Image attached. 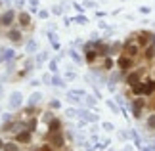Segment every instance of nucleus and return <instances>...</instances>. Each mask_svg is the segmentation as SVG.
Segmentation results:
<instances>
[{"mask_svg": "<svg viewBox=\"0 0 155 151\" xmlns=\"http://www.w3.org/2000/svg\"><path fill=\"white\" fill-rule=\"evenodd\" d=\"M144 109H146V98H144V96H136V100L132 101V115L136 119H142Z\"/></svg>", "mask_w": 155, "mask_h": 151, "instance_id": "nucleus-1", "label": "nucleus"}, {"mask_svg": "<svg viewBox=\"0 0 155 151\" xmlns=\"http://www.w3.org/2000/svg\"><path fill=\"white\" fill-rule=\"evenodd\" d=\"M123 52H125V56H130V58H136L138 54H140V46H138L134 40L128 38L125 44H123Z\"/></svg>", "mask_w": 155, "mask_h": 151, "instance_id": "nucleus-2", "label": "nucleus"}, {"mask_svg": "<svg viewBox=\"0 0 155 151\" xmlns=\"http://www.w3.org/2000/svg\"><path fill=\"white\" fill-rule=\"evenodd\" d=\"M151 31H140L134 38H136V44L140 46V48H147L149 46V40H151Z\"/></svg>", "mask_w": 155, "mask_h": 151, "instance_id": "nucleus-3", "label": "nucleus"}, {"mask_svg": "<svg viewBox=\"0 0 155 151\" xmlns=\"http://www.w3.org/2000/svg\"><path fill=\"white\" fill-rule=\"evenodd\" d=\"M125 82H126V84L128 86H136L138 84V82H142V69H138V71H130V73H128V75L125 77Z\"/></svg>", "mask_w": 155, "mask_h": 151, "instance_id": "nucleus-4", "label": "nucleus"}, {"mask_svg": "<svg viewBox=\"0 0 155 151\" xmlns=\"http://www.w3.org/2000/svg\"><path fill=\"white\" fill-rule=\"evenodd\" d=\"M117 65H119V69H121V71H130V69H132V65H134V58L123 54L121 58L117 59Z\"/></svg>", "mask_w": 155, "mask_h": 151, "instance_id": "nucleus-5", "label": "nucleus"}, {"mask_svg": "<svg viewBox=\"0 0 155 151\" xmlns=\"http://www.w3.org/2000/svg\"><path fill=\"white\" fill-rule=\"evenodd\" d=\"M15 19V12L14 10H6L4 14H0V27H10Z\"/></svg>", "mask_w": 155, "mask_h": 151, "instance_id": "nucleus-6", "label": "nucleus"}, {"mask_svg": "<svg viewBox=\"0 0 155 151\" xmlns=\"http://www.w3.org/2000/svg\"><path fill=\"white\" fill-rule=\"evenodd\" d=\"M48 140H50L52 147H61V145L65 143L63 134H61V132H48Z\"/></svg>", "mask_w": 155, "mask_h": 151, "instance_id": "nucleus-7", "label": "nucleus"}, {"mask_svg": "<svg viewBox=\"0 0 155 151\" xmlns=\"http://www.w3.org/2000/svg\"><path fill=\"white\" fill-rule=\"evenodd\" d=\"M21 103H23L21 92H12V94H10V109H19Z\"/></svg>", "mask_w": 155, "mask_h": 151, "instance_id": "nucleus-8", "label": "nucleus"}, {"mask_svg": "<svg viewBox=\"0 0 155 151\" xmlns=\"http://www.w3.org/2000/svg\"><path fill=\"white\" fill-rule=\"evenodd\" d=\"M15 142L17 143H31V132L29 130H21L15 134Z\"/></svg>", "mask_w": 155, "mask_h": 151, "instance_id": "nucleus-9", "label": "nucleus"}, {"mask_svg": "<svg viewBox=\"0 0 155 151\" xmlns=\"http://www.w3.org/2000/svg\"><path fill=\"white\" fill-rule=\"evenodd\" d=\"M17 21H19V25H21V27H29V25H31V14L21 12V14L17 15Z\"/></svg>", "mask_w": 155, "mask_h": 151, "instance_id": "nucleus-10", "label": "nucleus"}, {"mask_svg": "<svg viewBox=\"0 0 155 151\" xmlns=\"http://www.w3.org/2000/svg\"><path fill=\"white\" fill-rule=\"evenodd\" d=\"M79 117L84 119L86 122H96V121H98V115H94V113H90V111H86V109H84V111H79Z\"/></svg>", "mask_w": 155, "mask_h": 151, "instance_id": "nucleus-11", "label": "nucleus"}, {"mask_svg": "<svg viewBox=\"0 0 155 151\" xmlns=\"http://www.w3.org/2000/svg\"><path fill=\"white\" fill-rule=\"evenodd\" d=\"M14 50H8V48H2L0 50V59H4V61H14Z\"/></svg>", "mask_w": 155, "mask_h": 151, "instance_id": "nucleus-12", "label": "nucleus"}, {"mask_svg": "<svg viewBox=\"0 0 155 151\" xmlns=\"http://www.w3.org/2000/svg\"><path fill=\"white\" fill-rule=\"evenodd\" d=\"M134 96H146V82H138L136 86H132Z\"/></svg>", "mask_w": 155, "mask_h": 151, "instance_id": "nucleus-13", "label": "nucleus"}, {"mask_svg": "<svg viewBox=\"0 0 155 151\" xmlns=\"http://www.w3.org/2000/svg\"><path fill=\"white\" fill-rule=\"evenodd\" d=\"M6 36L12 40V42H19V40H21V31H19V29H12V31H8Z\"/></svg>", "mask_w": 155, "mask_h": 151, "instance_id": "nucleus-14", "label": "nucleus"}, {"mask_svg": "<svg viewBox=\"0 0 155 151\" xmlns=\"http://www.w3.org/2000/svg\"><path fill=\"white\" fill-rule=\"evenodd\" d=\"M59 128H61L59 119H52V121L48 122V132H59Z\"/></svg>", "mask_w": 155, "mask_h": 151, "instance_id": "nucleus-15", "label": "nucleus"}, {"mask_svg": "<svg viewBox=\"0 0 155 151\" xmlns=\"http://www.w3.org/2000/svg\"><path fill=\"white\" fill-rule=\"evenodd\" d=\"M40 98H42V94H40V92H33V94H31V98H29V107H35L40 101Z\"/></svg>", "mask_w": 155, "mask_h": 151, "instance_id": "nucleus-16", "label": "nucleus"}, {"mask_svg": "<svg viewBox=\"0 0 155 151\" xmlns=\"http://www.w3.org/2000/svg\"><path fill=\"white\" fill-rule=\"evenodd\" d=\"M155 58V46H147L146 52H144V59L146 61H151Z\"/></svg>", "mask_w": 155, "mask_h": 151, "instance_id": "nucleus-17", "label": "nucleus"}, {"mask_svg": "<svg viewBox=\"0 0 155 151\" xmlns=\"http://www.w3.org/2000/svg\"><path fill=\"white\" fill-rule=\"evenodd\" d=\"M2 151H19V143L17 142H8V143H4Z\"/></svg>", "mask_w": 155, "mask_h": 151, "instance_id": "nucleus-18", "label": "nucleus"}, {"mask_svg": "<svg viewBox=\"0 0 155 151\" xmlns=\"http://www.w3.org/2000/svg\"><path fill=\"white\" fill-rule=\"evenodd\" d=\"M96 100H98L96 96H84V100H82V101L86 103V107H88V109H94V105H96Z\"/></svg>", "mask_w": 155, "mask_h": 151, "instance_id": "nucleus-19", "label": "nucleus"}, {"mask_svg": "<svg viewBox=\"0 0 155 151\" xmlns=\"http://www.w3.org/2000/svg\"><path fill=\"white\" fill-rule=\"evenodd\" d=\"M25 50L29 52V54H35V52L38 50V44H37V40H29L27 46H25Z\"/></svg>", "mask_w": 155, "mask_h": 151, "instance_id": "nucleus-20", "label": "nucleus"}, {"mask_svg": "<svg viewBox=\"0 0 155 151\" xmlns=\"http://www.w3.org/2000/svg\"><path fill=\"white\" fill-rule=\"evenodd\" d=\"M155 94V80H146V96Z\"/></svg>", "mask_w": 155, "mask_h": 151, "instance_id": "nucleus-21", "label": "nucleus"}, {"mask_svg": "<svg viewBox=\"0 0 155 151\" xmlns=\"http://www.w3.org/2000/svg\"><path fill=\"white\" fill-rule=\"evenodd\" d=\"M146 126H147L149 130H153V132H155V113L147 115V119H146Z\"/></svg>", "mask_w": 155, "mask_h": 151, "instance_id": "nucleus-22", "label": "nucleus"}, {"mask_svg": "<svg viewBox=\"0 0 155 151\" xmlns=\"http://www.w3.org/2000/svg\"><path fill=\"white\" fill-rule=\"evenodd\" d=\"M96 59H98V52H96V50L86 52V63H94Z\"/></svg>", "mask_w": 155, "mask_h": 151, "instance_id": "nucleus-23", "label": "nucleus"}, {"mask_svg": "<svg viewBox=\"0 0 155 151\" xmlns=\"http://www.w3.org/2000/svg\"><path fill=\"white\" fill-rule=\"evenodd\" d=\"M121 50H123V44H121V42L111 44V46H109V56H113V54H119Z\"/></svg>", "mask_w": 155, "mask_h": 151, "instance_id": "nucleus-24", "label": "nucleus"}, {"mask_svg": "<svg viewBox=\"0 0 155 151\" xmlns=\"http://www.w3.org/2000/svg\"><path fill=\"white\" fill-rule=\"evenodd\" d=\"M46 59H48V52H40V54L37 56V59H35V61H37V65H42Z\"/></svg>", "mask_w": 155, "mask_h": 151, "instance_id": "nucleus-25", "label": "nucleus"}, {"mask_svg": "<svg viewBox=\"0 0 155 151\" xmlns=\"http://www.w3.org/2000/svg\"><path fill=\"white\" fill-rule=\"evenodd\" d=\"M52 84H54V86H65V80L63 79H59V77L58 75H56V73H54V77H52Z\"/></svg>", "mask_w": 155, "mask_h": 151, "instance_id": "nucleus-26", "label": "nucleus"}, {"mask_svg": "<svg viewBox=\"0 0 155 151\" xmlns=\"http://www.w3.org/2000/svg\"><path fill=\"white\" fill-rule=\"evenodd\" d=\"M107 107H109L111 113H121V107H119L115 101H111V100H107Z\"/></svg>", "mask_w": 155, "mask_h": 151, "instance_id": "nucleus-27", "label": "nucleus"}, {"mask_svg": "<svg viewBox=\"0 0 155 151\" xmlns=\"http://www.w3.org/2000/svg\"><path fill=\"white\" fill-rule=\"evenodd\" d=\"M25 126H27V130H29V132H33V130L37 128V121H35V119H31V121H27V122H25Z\"/></svg>", "mask_w": 155, "mask_h": 151, "instance_id": "nucleus-28", "label": "nucleus"}, {"mask_svg": "<svg viewBox=\"0 0 155 151\" xmlns=\"http://www.w3.org/2000/svg\"><path fill=\"white\" fill-rule=\"evenodd\" d=\"M119 138H121L123 142L128 140V138H130V130H121V132H119Z\"/></svg>", "mask_w": 155, "mask_h": 151, "instance_id": "nucleus-29", "label": "nucleus"}, {"mask_svg": "<svg viewBox=\"0 0 155 151\" xmlns=\"http://www.w3.org/2000/svg\"><path fill=\"white\" fill-rule=\"evenodd\" d=\"M111 67H113V59L107 56V58L103 59V69H111Z\"/></svg>", "mask_w": 155, "mask_h": 151, "instance_id": "nucleus-30", "label": "nucleus"}, {"mask_svg": "<svg viewBox=\"0 0 155 151\" xmlns=\"http://www.w3.org/2000/svg\"><path fill=\"white\" fill-rule=\"evenodd\" d=\"M69 56H71V58H73V59H75V63H82V61H81V56H79V54H77V52H75V50H69Z\"/></svg>", "mask_w": 155, "mask_h": 151, "instance_id": "nucleus-31", "label": "nucleus"}, {"mask_svg": "<svg viewBox=\"0 0 155 151\" xmlns=\"http://www.w3.org/2000/svg\"><path fill=\"white\" fill-rule=\"evenodd\" d=\"M75 79H77V73H73V71L65 73V80H75Z\"/></svg>", "mask_w": 155, "mask_h": 151, "instance_id": "nucleus-32", "label": "nucleus"}, {"mask_svg": "<svg viewBox=\"0 0 155 151\" xmlns=\"http://www.w3.org/2000/svg\"><path fill=\"white\" fill-rule=\"evenodd\" d=\"M48 107H50V109H59V107H61V103H59V100H52Z\"/></svg>", "mask_w": 155, "mask_h": 151, "instance_id": "nucleus-33", "label": "nucleus"}, {"mask_svg": "<svg viewBox=\"0 0 155 151\" xmlns=\"http://www.w3.org/2000/svg\"><path fill=\"white\" fill-rule=\"evenodd\" d=\"M65 115L67 117H79V111H77V109H67Z\"/></svg>", "mask_w": 155, "mask_h": 151, "instance_id": "nucleus-34", "label": "nucleus"}, {"mask_svg": "<svg viewBox=\"0 0 155 151\" xmlns=\"http://www.w3.org/2000/svg\"><path fill=\"white\" fill-rule=\"evenodd\" d=\"M48 40H50V42H58V35H56L54 31H50V33H48Z\"/></svg>", "mask_w": 155, "mask_h": 151, "instance_id": "nucleus-35", "label": "nucleus"}, {"mask_svg": "<svg viewBox=\"0 0 155 151\" xmlns=\"http://www.w3.org/2000/svg\"><path fill=\"white\" fill-rule=\"evenodd\" d=\"M50 71H52V73L58 71V59H52V61H50Z\"/></svg>", "mask_w": 155, "mask_h": 151, "instance_id": "nucleus-36", "label": "nucleus"}, {"mask_svg": "<svg viewBox=\"0 0 155 151\" xmlns=\"http://www.w3.org/2000/svg\"><path fill=\"white\" fill-rule=\"evenodd\" d=\"M38 17H40V19H48V17H50V14L46 12V10H40V12H38Z\"/></svg>", "mask_w": 155, "mask_h": 151, "instance_id": "nucleus-37", "label": "nucleus"}, {"mask_svg": "<svg viewBox=\"0 0 155 151\" xmlns=\"http://www.w3.org/2000/svg\"><path fill=\"white\" fill-rule=\"evenodd\" d=\"M52 12H54L56 15H61V12H63V8H61V6H54V8H52Z\"/></svg>", "mask_w": 155, "mask_h": 151, "instance_id": "nucleus-38", "label": "nucleus"}, {"mask_svg": "<svg viewBox=\"0 0 155 151\" xmlns=\"http://www.w3.org/2000/svg\"><path fill=\"white\" fill-rule=\"evenodd\" d=\"M42 82H44V84H52V77L50 75H44L42 77Z\"/></svg>", "mask_w": 155, "mask_h": 151, "instance_id": "nucleus-39", "label": "nucleus"}, {"mask_svg": "<svg viewBox=\"0 0 155 151\" xmlns=\"http://www.w3.org/2000/svg\"><path fill=\"white\" fill-rule=\"evenodd\" d=\"M140 14H146V15H147V14H151V8H147V6H142V8H140Z\"/></svg>", "mask_w": 155, "mask_h": 151, "instance_id": "nucleus-40", "label": "nucleus"}, {"mask_svg": "<svg viewBox=\"0 0 155 151\" xmlns=\"http://www.w3.org/2000/svg\"><path fill=\"white\" fill-rule=\"evenodd\" d=\"M75 21H77V23H86L88 19H86V17H82V15H77V17H75Z\"/></svg>", "mask_w": 155, "mask_h": 151, "instance_id": "nucleus-41", "label": "nucleus"}, {"mask_svg": "<svg viewBox=\"0 0 155 151\" xmlns=\"http://www.w3.org/2000/svg\"><path fill=\"white\" fill-rule=\"evenodd\" d=\"M103 130H107V132H111V130H113V124H109V122H103Z\"/></svg>", "mask_w": 155, "mask_h": 151, "instance_id": "nucleus-42", "label": "nucleus"}, {"mask_svg": "<svg viewBox=\"0 0 155 151\" xmlns=\"http://www.w3.org/2000/svg\"><path fill=\"white\" fill-rule=\"evenodd\" d=\"M84 6H86V8H94V6H96V4H94V2H92V0H84Z\"/></svg>", "mask_w": 155, "mask_h": 151, "instance_id": "nucleus-43", "label": "nucleus"}, {"mask_svg": "<svg viewBox=\"0 0 155 151\" xmlns=\"http://www.w3.org/2000/svg\"><path fill=\"white\" fill-rule=\"evenodd\" d=\"M142 151H155V149H153V145L149 143V145H144V147H142Z\"/></svg>", "mask_w": 155, "mask_h": 151, "instance_id": "nucleus-44", "label": "nucleus"}, {"mask_svg": "<svg viewBox=\"0 0 155 151\" xmlns=\"http://www.w3.org/2000/svg\"><path fill=\"white\" fill-rule=\"evenodd\" d=\"M38 151H54V149H52V145H42Z\"/></svg>", "mask_w": 155, "mask_h": 151, "instance_id": "nucleus-45", "label": "nucleus"}, {"mask_svg": "<svg viewBox=\"0 0 155 151\" xmlns=\"http://www.w3.org/2000/svg\"><path fill=\"white\" fill-rule=\"evenodd\" d=\"M2 121L4 122H10V121H12V115H2Z\"/></svg>", "mask_w": 155, "mask_h": 151, "instance_id": "nucleus-46", "label": "nucleus"}, {"mask_svg": "<svg viewBox=\"0 0 155 151\" xmlns=\"http://www.w3.org/2000/svg\"><path fill=\"white\" fill-rule=\"evenodd\" d=\"M100 29H105V31H107V29H109V25L103 23V21H100Z\"/></svg>", "mask_w": 155, "mask_h": 151, "instance_id": "nucleus-47", "label": "nucleus"}, {"mask_svg": "<svg viewBox=\"0 0 155 151\" xmlns=\"http://www.w3.org/2000/svg\"><path fill=\"white\" fill-rule=\"evenodd\" d=\"M96 17L100 19V17H105V12H96Z\"/></svg>", "mask_w": 155, "mask_h": 151, "instance_id": "nucleus-48", "label": "nucleus"}, {"mask_svg": "<svg viewBox=\"0 0 155 151\" xmlns=\"http://www.w3.org/2000/svg\"><path fill=\"white\" fill-rule=\"evenodd\" d=\"M29 2H31V6H33V8L38 6V0H29Z\"/></svg>", "mask_w": 155, "mask_h": 151, "instance_id": "nucleus-49", "label": "nucleus"}, {"mask_svg": "<svg viewBox=\"0 0 155 151\" xmlns=\"http://www.w3.org/2000/svg\"><path fill=\"white\" fill-rule=\"evenodd\" d=\"M149 46H155V33L151 35V40H149Z\"/></svg>", "mask_w": 155, "mask_h": 151, "instance_id": "nucleus-50", "label": "nucleus"}, {"mask_svg": "<svg viewBox=\"0 0 155 151\" xmlns=\"http://www.w3.org/2000/svg\"><path fill=\"white\" fill-rule=\"evenodd\" d=\"M52 48H54V50H59V42H52Z\"/></svg>", "mask_w": 155, "mask_h": 151, "instance_id": "nucleus-51", "label": "nucleus"}, {"mask_svg": "<svg viewBox=\"0 0 155 151\" xmlns=\"http://www.w3.org/2000/svg\"><path fill=\"white\" fill-rule=\"evenodd\" d=\"M123 151H134V149H132V145H126V147L123 149Z\"/></svg>", "mask_w": 155, "mask_h": 151, "instance_id": "nucleus-52", "label": "nucleus"}, {"mask_svg": "<svg viewBox=\"0 0 155 151\" xmlns=\"http://www.w3.org/2000/svg\"><path fill=\"white\" fill-rule=\"evenodd\" d=\"M151 109H153V111H155V98H153V103H151Z\"/></svg>", "mask_w": 155, "mask_h": 151, "instance_id": "nucleus-53", "label": "nucleus"}, {"mask_svg": "<svg viewBox=\"0 0 155 151\" xmlns=\"http://www.w3.org/2000/svg\"><path fill=\"white\" fill-rule=\"evenodd\" d=\"M2 147H4V143H2V140H0V151H2Z\"/></svg>", "mask_w": 155, "mask_h": 151, "instance_id": "nucleus-54", "label": "nucleus"}, {"mask_svg": "<svg viewBox=\"0 0 155 151\" xmlns=\"http://www.w3.org/2000/svg\"><path fill=\"white\" fill-rule=\"evenodd\" d=\"M0 98H2V84H0Z\"/></svg>", "mask_w": 155, "mask_h": 151, "instance_id": "nucleus-55", "label": "nucleus"}, {"mask_svg": "<svg viewBox=\"0 0 155 151\" xmlns=\"http://www.w3.org/2000/svg\"><path fill=\"white\" fill-rule=\"evenodd\" d=\"M2 4H4V0H0V6H2Z\"/></svg>", "mask_w": 155, "mask_h": 151, "instance_id": "nucleus-56", "label": "nucleus"}, {"mask_svg": "<svg viewBox=\"0 0 155 151\" xmlns=\"http://www.w3.org/2000/svg\"><path fill=\"white\" fill-rule=\"evenodd\" d=\"M0 111H2V109H0Z\"/></svg>", "mask_w": 155, "mask_h": 151, "instance_id": "nucleus-57", "label": "nucleus"}]
</instances>
